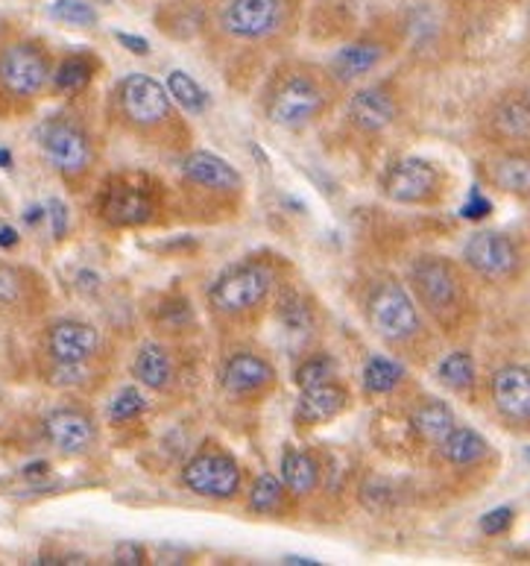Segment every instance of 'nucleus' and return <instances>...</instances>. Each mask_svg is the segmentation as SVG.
<instances>
[{
	"label": "nucleus",
	"instance_id": "58836bf2",
	"mask_svg": "<svg viewBox=\"0 0 530 566\" xmlns=\"http://www.w3.org/2000/svg\"><path fill=\"white\" fill-rule=\"evenodd\" d=\"M147 558H150V552L144 549L141 543L135 541H124L115 546V552H112V560L115 564H147Z\"/></svg>",
	"mask_w": 530,
	"mask_h": 566
},
{
	"label": "nucleus",
	"instance_id": "4c0bfd02",
	"mask_svg": "<svg viewBox=\"0 0 530 566\" xmlns=\"http://www.w3.org/2000/svg\"><path fill=\"white\" fill-rule=\"evenodd\" d=\"M516 520L513 507H492L487 514L480 516V532L487 534V537H498V534H505Z\"/></svg>",
	"mask_w": 530,
	"mask_h": 566
},
{
	"label": "nucleus",
	"instance_id": "7c9ffc66",
	"mask_svg": "<svg viewBox=\"0 0 530 566\" xmlns=\"http://www.w3.org/2000/svg\"><path fill=\"white\" fill-rule=\"evenodd\" d=\"M42 379L56 390L67 394H92L97 385H103V373L97 370V361H80V364H62L44 358Z\"/></svg>",
	"mask_w": 530,
	"mask_h": 566
},
{
	"label": "nucleus",
	"instance_id": "a878e982",
	"mask_svg": "<svg viewBox=\"0 0 530 566\" xmlns=\"http://www.w3.org/2000/svg\"><path fill=\"white\" fill-rule=\"evenodd\" d=\"M455 426V408L439 397H422L420 402L407 411V429H411L413 438L420 440V443H425V447H437L439 440L446 438Z\"/></svg>",
	"mask_w": 530,
	"mask_h": 566
},
{
	"label": "nucleus",
	"instance_id": "c03bdc74",
	"mask_svg": "<svg viewBox=\"0 0 530 566\" xmlns=\"http://www.w3.org/2000/svg\"><path fill=\"white\" fill-rule=\"evenodd\" d=\"M0 168H12V156H9V150H0Z\"/></svg>",
	"mask_w": 530,
	"mask_h": 566
},
{
	"label": "nucleus",
	"instance_id": "bb28decb",
	"mask_svg": "<svg viewBox=\"0 0 530 566\" xmlns=\"http://www.w3.org/2000/svg\"><path fill=\"white\" fill-rule=\"evenodd\" d=\"M434 449H437L439 458L448 467H457V470L480 467L489 458V452H492L489 440L478 429H469V426H455Z\"/></svg>",
	"mask_w": 530,
	"mask_h": 566
},
{
	"label": "nucleus",
	"instance_id": "f03ea898",
	"mask_svg": "<svg viewBox=\"0 0 530 566\" xmlns=\"http://www.w3.org/2000/svg\"><path fill=\"white\" fill-rule=\"evenodd\" d=\"M340 88L329 69L317 62L287 60L264 80L258 106L267 124L287 133H299L320 124L340 101Z\"/></svg>",
	"mask_w": 530,
	"mask_h": 566
},
{
	"label": "nucleus",
	"instance_id": "a18cd8bd",
	"mask_svg": "<svg viewBox=\"0 0 530 566\" xmlns=\"http://www.w3.org/2000/svg\"><path fill=\"white\" fill-rule=\"evenodd\" d=\"M528 458H530V452H528Z\"/></svg>",
	"mask_w": 530,
	"mask_h": 566
},
{
	"label": "nucleus",
	"instance_id": "e433bc0d",
	"mask_svg": "<svg viewBox=\"0 0 530 566\" xmlns=\"http://www.w3.org/2000/svg\"><path fill=\"white\" fill-rule=\"evenodd\" d=\"M51 15L62 24L71 27H94L97 24V9L85 0H53Z\"/></svg>",
	"mask_w": 530,
	"mask_h": 566
},
{
	"label": "nucleus",
	"instance_id": "6ab92c4d",
	"mask_svg": "<svg viewBox=\"0 0 530 566\" xmlns=\"http://www.w3.org/2000/svg\"><path fill=\"white\" fill-rule=\"evenodd\" d=\"M393 51H396L393 39L370 30V33L354 35L352 42H346L343 48L331 56L326 69H329L331 76L346 88V85H352L358 83V80H363V76H370L372 71H379L381 65L393 56Z\"/></svg>",
	"mask_w": 530,
	"mask_h": 566
},
{
	"label": "nucleus",
	"instance_id": "b1692460",
	"mask_svg": "<svg viewBox=\"0 0 530 566\" xmlns=\"http://www.w3.org/2000/svg\"><path fill=\"white\" fill-rule=\"evenodd\" d=\"M322 473H326V464L317 449L311 447H287L282 452V461H278V479L287 488V493L303 502V499L314 496L320 491Z\"/></svg>",
	"mask_w": 530,
	"mask_h": 566
},
{
	"label": "nucleus",
	"instance_id": "f3484780",
	"mask_svg": "<svg viewBox=\"0 0 530 566\" xmlns=\"http://www.w3.org/2000/svg\"><path fill=\"white\" fill-rule=\"evenodd\" d=\"M44 358L62 364L100 361L103 335L100 329L80 317H56L42 332Z\"/></svg>",
	"mask_w": 530,
	"mask_h": 566
},
{
	"label": "nucleus",
	"instance_id": "72a5a7b5",
	"mask_svg": "<svg viewBox=\"0 0 530 566\" xmlns=\"http://www.w3.org/2000/svg\"><path fill=\"white\" fill-rule=\"evenodd\" d=\"M165 88H168L179 109H186L188 115H200V112L209 109V92L197 83L194 76L186 74V71H170Z\"/></svg>",
	"mask_w": 530,
	"mask_h": 566
},
{
	"label": "nucleus",
	"instance_id": "f257e3e1",
	"mask_svg": "<svg viewBox=\"0 0 530 566\" xmlns=\"http://www.w3.org/2000/svg\"><path fill=\"white\" fill-rule=\"evenodd\" d=\"M287 264L276 253L244 255L214 276L205 291V308L223 335H244L262 326L278 287L285 285Z\"/></svg>",
	"mask_w": 530,
	"mask_h": 566
},
{
	"label": "nucleus",
	"instance_id": "412c9836",
	"mask_svg": "<svg viewBox=\"0 0 530 566\" xmlns=\"http://www.w3.org/2000/svg\"><path fill=\"white\" fill-rule=\"evenodd\" d=\"M484 136L498 147L530 142V92H505L489 103L480 120Z\"/></svg>",
	"mask_w": 530,
	"mask_h": 566
},
{
	"label": "nucleus",
	"instance_id": "39448f33",
	"mask_svg": "<svg viewBox=\"0 0 530 566\" xmlns=\"http://www.w3.org/2000/svg\"><path fill=\"white\" fill-rule=\"evenodd\" d=\"M404 285L411 287L422 314L446 335L464 332L475 317V296L466 268L448 255H416L407 268Z\"/></svg>",
	"mask_w": 530,
	"mask_h": 566
},
{
	"label": "nucleus",
	"instance_id": "9b49d317",
	"mask_svg": "<svg viewBox=\"0 0 530 566\" xmlns=\"http://www.w3.org/2000/svg\"><path fill=\"white\" fill-rule=\"evenodd\" d=\"M379 191L390 203L431 209V206L443 203L448 191V177L437 161L425 159V156H402L381 174Z\"/></svg>",
	"mask_w": 530,
	"mask_h": 566
},
{
	"label": "nucleus",
	"instance_id": "cd10ccee",
	"mask_svg": "<svg viewBox=\"0 0 530 566\" xmlns=\"http://www.w3.org/2000/svg\"><path fill=\"white\" fill-rule=\"evenodd\" d=\"M276 314L282 329L290 335V338H311L314 326H317V308H314V300L296 287H287V282L278 287L276 300Z\"/></svg>",
	"mask_w": 530,
	"mask_h": 566
},
{
	"label": "nucleus",
	"instance_id": "a211bd4d",
	"mask_svg": "<svg viewBox=\"0 0 530 566\" xmlns=\"http://www.w3.org/2000/svg\"><path fill=\"white\" fill-rule=\"evenodd\" d=\"M44 440L51 443L60 455L76 458L92 452L97 443V420L92 408L83 402H65V406L51 408L42 420Z\"/></svg>",
	"mask_w": 530,
	"mask_h": 566
},
{
	"label": "nucleus",
	"instance_id": "f704fd0d",
	"mask_svg": "<svg viewBox=\"0 0 530 566\" xmlns=\"http://www.w3.org/2000/svg\"><path fill=\"white\" fill-rule=\"evenodd\" d=\"M337 379V361L326 353H308L303 361L296 364L294 381L296 388H314V385H322V381Z\"/></svg>",
	"mask_w": 530,
	"mask_h": 566
},
{
	"label": "nucleus",
	"instance_id": "37998d69",
	"mask_svg": "<svg viewBox=\"0 0 530 566\" xmlns=\"http://www.w3.org/2000/svg\"><path fill=\"white\" fill-rule=\"evenodd\" d=\"M18 244V232L12 227H0V247H7V250H12V247Z\"/></svg>",
	"mask_w": 530,
	"mask_h": 566
},
{
	"label": "nucleus",
	"instance_id": "ddd939ff",
	"mask_svg": "<svg viewBox=\"0 0 530 566\" xmlns=\"http://www.w3.org/2000/svg\"><path fill=\"white\" fill-rule=\"evenodd\" d=\"M278 388L276 364L253 347L229 349L218 364V390L232 402H262Z\"/></svg>",
	"mask_w": 530,
	"mask_h": 566
},
{
	"label": "nucleus",
	"instance_id": "c85d7f7f",
	"mask_svg": "<svg viewBox=\"0 0 530 566\" xmlns=\"http://www.w3.org/2000/svg\"><path fill=\"white\" fill-rule=\"evenodd\" d=\"M296 507V499L287 493L282 479L273 473L255 475L246 488V511L258 516H287Z\"/></svg>",
	"mask_w": 530,
	"mask_h": 566
},
{
	"label": "nucleus",
	"instance_id": "a19ab883",
	"mask_svg": "<svg viewBox=\"0 0 530 566\" xmlns=\"http://www.w3.org/2000/svg\"><path fill=\"white\" fill-rule=\"evenodd\" d=\"M47 209H51V223H53V235L56 238H62L65 235V223H67V212H65V206L60 203V200H53L51 206H47Z\"/></svg>",
	"mask_w": 530,
	"mask_h": 566
},
{
	"label": "nucleus",
	"instance_id": "9d476101",
	"mask_svg": "<svg viewBox=\"0 0 530 566\" xmlns=\"http://www.w3.org/2000/svg\"><path fill=\"white\" fill-rule=\"evenodd\" d=\"M179 482L188 493L214 502H232L244 491V467L223 443H202L179 470Z\"/></svg>",
	"mask_w": 530,
	"mask_h": 566
},
{
	"label": "nucleus",
	"instance_id": "1a4fd4ad",
	"mask_svg": "<svg viewBox=\"0 0 530 566\" xmlns=\"http://www.w3.org/2000/svg\"><path fill=\"white\" fill-rule=\"evenodd\" d=\"M303 0H220V33L244 44H276L294 35Z\"/></svg>",
	"mask_w": 530,
	"mask_h": 566
},
{
	"label": "nucleus",
	"instance_id": "ea45409f",
	"mask_svg": "<svg viewBox=\"0 0 530 566\" xmlns=\"http://www.w3.org/2000/svg\"><path fill=\"white\" fill-rule=\"evenodd\" d=\"M115 39H118V42L124 44L129 53H135V56H147V53H150V42H147V39H141V35L115 33Z\"/></svg>",
	"mask_w": 530,
	"mask_h": 566
},
{
	"label": "nucleus",
	"instance_id": "393cba45",
	"mask_svg": "<svg viewBox=\"0 0 530 566\" xmlns=\"http://www.w3.org/2000/svg\"><path fill=\"white\" fill-rule=\"evenodd\" d=\"M132 376L141 388L168 394L179 379L177 353L161 340H144L132 355Z\"/></svg>",
	"mask_w": 530,
	"mask_h": 566
},
{
	"label": "nucleus",
	"instance_id": "c756f323",
	"mask_svg": "<svg viewBox=\"0 0 530 566\" xmlns=\"http://www.w3.org/2000/svg\"><path fill=\"white\" fill-rule=\"evenodd\" d=\"M97 71H100V60L97 56H92V53H71V56H65V60L53 65L51 92L60 94V97L83 94L94 83Z\"/></svg>",
	"mask_w": 530,
	"mask_h": 566
},
{
	"label": "nucleus",
	"instance_id": "2f4dec72",
	"mask_svg": "<svg viewBox=\"0 0 530 566\" xmlns=\"http://www.w3.org/2000/svg\"><path fill=\"white\" fill-rule=\"evenodd\" d=\"M437 381L457 397H471L478 388V361L469 349H455L439 358Z\"/></svg>",
	"mask_w": 530,
	"mask_h": 566
},
{
	"label": "nucleus",
	"instance_id": "20e7f679",
	"mask_svg": "<svg viewBox=\"0 0 530 566\" xmlns=\"http://www.w3.org/2000/svg\"><path fill=\"white\" fill-rule=\"evenodd\" d=\"M361 314L372 335L390 353L407 361H428L434 349L428 321L402 280L381 273L367 282L361 294Z\"/></svg>",
	"mask_w": 530,
	"mask_h": 566
},
{
	"label": "nucleus",
	"instance_id": "aec40b11",
	"mask_svg": "<svg viewBox=\"0 0 530 566\" xmlns=\"http://www.w3.org/2000/svg\"><path fill=\"white\" fill-rule=\"evenodd\" d=\"M346 118L349 127L361 136H381L399 120V94L390 83L363 85L349 94L346 103Z\"/></svg>",
	"mask_w": 530,
	"mask_h": 566
},
{
	"label": "nucleus",
	"instance_id": "423d86ee",
	"mask_svg": "<svg viewBox=\"0 0 530 566\" xmlns=\"http://www.w3.org/2000/svg\"><path fill=\"white\" fill-rule=\"evenodd\" d=\"M92 212L109 229L156 227L168 212V188L144 170H118L97 186Z\"/></svg>",
	"mask_w": 530,
	"mask_h": 566
},
{
	"label": "nucleus",
	"instance_id": "4be33fe9",
	"mask_svg": "<svg viewBox=\"0 0 530 566\" xmlns=\"http://www.w3.org/2000/svg\"><path fill=\"white\" fill-rule=\"evenodd\" d=\"M349 406H352V390L346 388L343 381H322V385L299 390L294 423L299 429H317V426H326L337 420V417H343Z\"/></svg>",
	"mask_w": 530,
	"mask_h": 566
},
{
	"label": "nucleus",
	"instance_id": "7ed1b4c3",
	"mask_svg": "<svg viewBox=\"0 0 530 566\" xmlns=\"http://www.w3.org/2000/svg\"><path fill=\"white\" fill-rule=\"evenodd\" d=\"M109 115L135 142L170 153L191 150L194 133L156 76L129 74L118 80L109 94Z\"/></svg>",
	"mask_w": 530,
	"mask_h": 566
},
{
	"label": "nucleus",
	"instance_id": "0eeeda50",
	"mask_svg": "<svg viewBox=\"0 0 530 566\" xmlns=\"http://www.w3.org/2000/svg\"><path fill=\"white\" fill-rule=\"evenodd\" d=\"M53 56L42 39H9L0 48V118H18L51 92Z\"/></svg>",
	"mask_w": 530,
	"mask_h": 566
},
{
	"label": "nucleus",
	"instance_id": "dca6fc26",
	"mask_svg": "<svg viewBox=\"0 0 530 566\" xmlns=\"http://www.w3.org/2000/svg\"><path fill=\"white\" fill-rule=\"evenodd\" d=\"M492 411L516 434H530V364L505 361L489 376Z\"/></svg>",
	"mask_w": 530,
	"mask_h": 566
},
{
	"label": "nucleus",
	"instance_id": "6e6552de",
	"mask_svg": "<svg viewBox=\"0 0 530 566\" xmlns=\"http://www.w3.org/2000/svg\"><path fill=\"white\" fill-rule=\"evenodd\" d=\"M39 147L53 174L65 182L71 191H85L97 174L100 150L94 142V133L83 118L60 112L39 127Z\"/></svg>",
	"mask_w": 530,
	"mask_h": 566
},
{
	"label": "nucleus",
	"instance_id": "4468645a",
	"mask_svg": "<svg viewBox=\"0 0 530 566\" xmlns=\"http://www.w3.org/2000/svg\"><path fill=\"white\" fill-rule=\"evenodd\" d=\"M179 174H182V188L188 195H194V200H205V203L218 206H232L244 197V177L241 170L226 161L218 153L209 150H186L182 156V165H179Z\"/></svg>",
	"mask_w": 530,
	"mask_h": 566
},
{
	"label": "nucleus",
	"instance_id": "c9c22d12",
	"mask_svg": "<svg viewBox=\"0 0 530 566\" xmlns=\"http://www.w3.org/2000/svg\"><path fill=\"white\" fill-rule=\"evenodd\" d=\"M147 394L141 388H135V385H127V388H120L115 394V399L109 402V420L115 426H124V423H132L138 417L147 411Z\"/></svg>",
	"mask_w": 530,
	"mask_h": 566
},
{
	"label": "nucleus",
	"instance_id": "2eb2a0df",
	"mask_svg": "<svg viewBox=\"0 0 530 566\" xmlns=\"http://www.w3.org/2000/svg\"><path fill=\"white\" fill-rule=\"evenodd\" d=\"M51 305V287L33 268L0 259V323L24 326L39 321Z\"/></svg>",
	"mask_w": 530,
	"mask_h": 566
},
{
	"label": "nucleus",
	"instance_id": "f8f14e48",
	"mask_svg": "<svg viewBox=\"0 0 530 566\" xmlns=\"http://www.w3.org/2000/svg\"><path fill=\"white\" fill-rule=\"evenodd\" d=\"M460 264L466 273L489 282V285H507L524 273V250L513 235L498 232V229H480L464 244Z\"/></svg>",
	"mask_w": 530,
	"mask_h": 566
},
{
	"label": "nucleus",
	"instance_id": "5701e85b",
	"mask_svg": "<svg viewBox=\"0 0 530 566\" xmlns=\"http://www.w3.org/2000/svg\"><path fill=\"white\" fill-rule=\"evenodd\" d=\"M487 182L516 200H530V142L498 147L484 165Z\"/></svg>",
	"mask_w": 530,
	"mask_h": 566
},
{
	"label": "nucleus",
	"instance_id": "473e14b6",
	"mask_svg": "<svg viewBox=\"0 0 530 566\" xmlns=\"http://www.w3.org/2000/svg\"><path fill=\"white\" fill-rule=\"evenodd\" d=\"M404 376V364L393 355H372L370 361L363 364L361 370V388L367 397H390L402 388Z\"/></svg>",
	"mask_w": 530,
	"mask_h": 566
},
{
	"label": "nucleus",
	"instance_id": "79ce46f5",
	"mask_svg": "<svg viewBox=\"0 0 530 566\" xmlns=\"http://www.w3.org/2000/svg\"><path fill=\"white\" fill-rule=\"evenodd\" d=\"M9 39H15V27H12V21H9L7 12H0V48H3Z\"/></svg>",
	"mask_w": 530,
	"mask_h": 566
}]
</instances>
